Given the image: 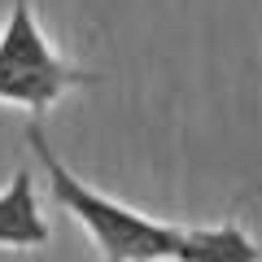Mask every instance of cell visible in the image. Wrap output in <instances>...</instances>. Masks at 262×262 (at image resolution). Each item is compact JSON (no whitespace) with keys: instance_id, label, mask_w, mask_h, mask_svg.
Instances as JSON below:
<instances>
[{"instance_id":"1","label":"cell","mask_w":262,"mask_h":262,"mask_svg":"<svg viewBox=\"0 0 262 262\" xmlns=\"http://www.w3.org/2000/svg\"><path fill=\"white\" fill-rule=\"evenodd\" d=\"M27 144H31V153H35L39 170L48 179L53 201L88 232V241L96 245V253L105 262H179L184 223L153 219L144 210L127 206V201H118V196L101 192V188H88L53 153V144H48L39 122H27Z\"/></svg>"},{"instance_id":"2","label":"cell","mask_w":262,"mask_h":262,"mask_svg":"<svg viewBox=\"0 0 262 262\" xmlns=\"http://www.w3.org/2000/svg\"><path fill=\"white\" fill-rule=\"evenodd\" d=\"M101 75L66 61L53 48L31 0H13L0 27V105L27 114H48L79 88H96Z\"/></svg>"},{"instance_id":"3","label":"cell","mask_w":262,"mask_h":262,"mask_svg":"<svg viewBox=\"0 0 262 262\" xmlns=\"http://www.w3.org/2000/svg\"><path fill=\"white\" fill-rule=\"evenodd\" d=\"M48 241H53V227H48L44 210H39L35 179H31L27 166H18L9 175V184L0 188V249L35 253Z\"/></svg>"},{"instance_id":"4","label":"cell","mask_w":262,"mask_h":262,"mask_svg":"<svg viewBox=\"0 0 262 262\" xmlns=\"http://www.w3.org/2000/svg\"><path fill=\"white\" fill-rule=\"evenodd\" d=\"M179 262H262V249L241 223H210V227H188L184 223V249Z\"/></svg>"},{"instance_id":"5","label":"cell","mask_w":262,"mask_h":262,"mask_svg":"<svg viewBox=\"0 0 262 262\" xmlns=\"http://www.w3.org/2000/svg\"><path fill=\"white\" fill-rule=\"evenodd\" d=\"M258 196H262V179H258V184H249L241 196H236V206H241V201H258Z\"/></svg>"}]
</instances>
